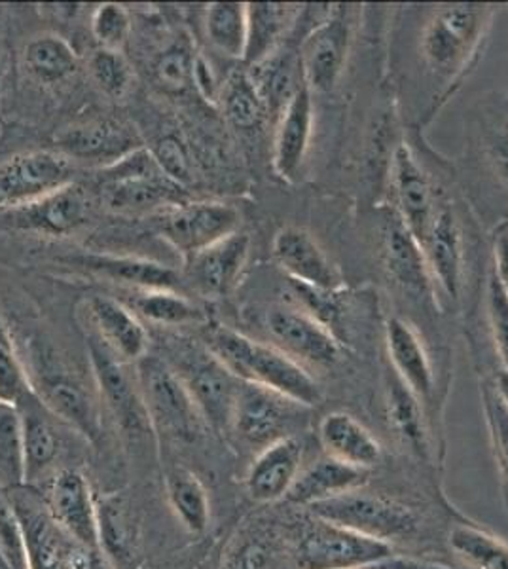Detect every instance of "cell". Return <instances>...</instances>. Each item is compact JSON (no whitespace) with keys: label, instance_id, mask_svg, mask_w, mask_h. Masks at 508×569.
Segmentation results:
<instances>
[{"label":"cell","instance_id":"obj_41","mask_svg":"<svg viewBox=\"0 0 508 569\" xmlns=\"http://www.w3.org/2000/svg\"><path fill=\"white\" fill-rule=\"evenodd\" d=\"M450 545L470 569H508V545L488 531L472 526H456Z\"/></svg>","mask_w":508,"mask_h":569},{"label":"cell","instance_id":"obj_44","mask_svg":"<svg viewBox=\"0 0 508 569\" xmlns=\"http://www.w3.org/2000/svg\"><path fill=\"white\" fill-rule=\"evenodd\" d=\"M0 558L10 569H29L26 531L7 490H0Z\"/></svg>","mask_w":508,"mask_h":569},{"label":"cell","instance_id":"obj_9","mask_svg":"<svg viewBox=\"0 0 508 569\" xmlns=\"http://www.w3.org/2000/svg\"><path fill=\"white\" fill-rule=\"evenodd\" d=\"M306 408L271 389L241 382L228 433L236 435L241 447L258 453L277 440L297 435Z\"/></svg>","mask_w":508,"mask_h":569},{"label":"cell","instance_id":"obj_12","mask_svg":"<svg viewBox=\"0 0 508 569\" xmlns=\"http://www.w3.org/2000/svg\"><path fill=\"white\" fill-rule=\"evenodd\" d=\"M392 552L391 545L313 517L298 539L297 569H365Z\"/></svg>","mask_w":508,"mask_h":569},{"label":"cell","instance_id":"obj_55","mask_svg":"<svg viewBox=\"0 0 508 569\" xmlns=\"http://www.w3.org/2000/svg\"><path fill=\"white\" fill-rule=\"evenodd\" d=\"M496 389L497 397L501 399L502 405L508 408V370H501L496 378Z\"/></svg>","mask_w":508,"mask_h":569},{"label":"cell","instance_id":"obj_39","mask_svg":"<svg viewBox=\"0 0 508 569\" xmlns=\"http://www.w3.org/2000/svg\"><path fill=\"white\" fill-rule=\"evenodd\" d=\"M206 31L220 53L243 61L247 46V4L243 2H215L206 12Z\"/></svg>","mask_w":508,"mask_h":569},{"label":"cell","instance_id":"obj_6","mask_svg":"<svg viewBox=\"0 0 508 569\" xmlns=\"http://www.w3.org/2000/svg\"><path fill=\"white\" fill-rule=\"evenodd\" d=\"M137 380L142 399L149 410L156 437L193 442L207 431L206 420L193 405L192 397L182 386L179 376L161 357L145 356L137 362Z\"/></svg>","mask_w":508,"mask_h":569},{"label":"cell","instance_id":"obj_35","mask_svg":"<svg viewBox=\"0 0 508 569\" xmlns=\"http://www.w3.org/2000/svg\"><path fill=\"white\" fill-rule=\"evenodd\" d=\"M219 101L226 118L241 130L258 128L268 114V107L249 69H233L226 77L225 84H220Z\"/></svg>","mask_w":508,"mask_h":569},{"label":"cell","instance_id":"obj_14","mask_svg":"<svg viewBox=\"0 0 508 569\" xmlns=\"http://www.w3.org/2000/svg\"><path fill=\"white\" fill-rule=\"evenodd\" d=\"M21 526L26 531L29 569H84L90 549L71 541L53 525L46 503L21 488L10 490Z\"/></svg>","mask_w":508,"mask_h":569},{"label":"cell","instance_id":"obj_28","mask_svg":"<svg viewBox=\"0 0 508 569\" xmlns=\"http://www.w3.org/2000/svg\"><path fill=\"white\" fill-rule=\"evenodd\" d=\"M322 450L332 460L370 471L381 460L380 442L348 412H332L319 423Z\"/></svg>","mask_w":508,"mask_h":569},{"label":"cell","instance_id":"obj_54","mask_svg":"<svg viewBox=\"0 0 508 569\" xmlns=\"http://www.w3.org/2000/svg\"><path fill=\"white\" fill-rule=\"evenodd\" d=\"M84 569H114V566L103 557L101 550H90L88 552V560H86Z\"/></svg>","mask_w":508,"mask_h":569},{"label":"cell","instance_id":"obj_48","mask_svg":"<svg viewBox=\"0 0 508 569\" xmlns=\"http://www.w3.org/2000/svg\"><path fill=\"white\" fill-rule=\"evenodd\" d=\"M156 162L160 163V168L163 169V173L177 182L182 184L190 179V162H188V154L182 142L175 137H166L163 141H160L158 149L152 150Z\"/></svg>","mask_w":508,"mask_h":569},{"label":"cell","instance_id":"obj_36","mask_svg":"<svg viewBox=\"0 0 508 569\" xmlns=\"http://www.w3.org/2000/svg\"><path fill=\"white\" fill-rule=\"evenodd\" d=\"M26 67L32 78L42 84H59L78 69V56L67 40L58 34H40L27 44Z\"/></svg>","mask_w":508,"mask_h":569},{"label":"cell","instance_id":"obj_34","mask_svg":"<svg viewBox=\"0 0 508 569\" xmlns=\"http://www.w3.org/2000/svg\"><path fill=\"white\" fill-rule=\"evenodd\" d=\"M169 507L185 530L200 536L211 522V503L206 486L196 472L175 466L166 475Z\"/></svg>","mask_w":508,"mask_h":569},{"label":"cell","instance_id":"obj_38","mask_svg":"<svg viewBox=\"0 0 508 569\" xmlns=\"http://www.w3.org/2000/svg\"><path fill=\"white\" fill-rule=\"evenodd\" d=\"M419 401L421 399L418 395L392 375L391 383L387 388L389 420L400 439L405 440V445L412 448L419 456H425L429 445H427V429H425L424 412Z\"/></svg>","mask_w":508,"mask_h":569},{"label":"cell","instance_id":"obj_46","mask_svg":"<svg viewBox=\"0 0 508 569\" xmlns=\"http://www.w3.org/2000/svg\"><path fill=\"white\" fill-rule=\"evenodd\" d=\"M193 66L196 56H192V50L185 42H177L156 61V78L166 90L180 93L193 84Z\"/></svg>","mask_w":508,"mask_h":569},{"label":"cell","instance_id":"obj_16","mask_svg":"<svg viewBox=\"0 0 508 569\" xmlns=\"http://www.w3.org/2000/svg\"><path fill=\"white\" fill-rule=\"evenodd\" d=\"M46 509L53 525L63 531L71 541L84 549H99V520H97V498L90 480L77 469H61L53 475Z\"/></svg>","mask_w":508,"mask_h":569},{"label":"cell","instance_id":"obj_25","mask_svg":"<svg viewBox=\"0 0 508 569\" xmlns=\"http://www.w3.org/2000/svg\"><path fill=\"white\" fill-rule=\"evenodd\" d=\"M421 247L431 272L432 283H437L446 297L457 300L464 287V232L450 206L446 203L440 206L437 217L432 220L431 230L427 233Z\"/></svg>","mask_w":508,"mask_h":569},{"label":"cell","instance_id":"obj_26","mask_svg":"<svg viewBox=\"0 0 508 569\" xmlns=\"http://www.w3.org/2000/svg\"><path fill=\"white\" fill-rule=\"evenodd\" d=\"M99 520V550L114 569H137L141 533L136 511L129 499L120 492L97 498Z\"/></svg>","mask_w":508,"mask_h":569},{"label":"cell","instance_id":"obj_47","mask_svg":"<svg viewBox=\"0 0 508 569\" xmlns=\"http://www.w3.org/2000/svg\"><path fill=\"white\" fill-rule=\"evenodd\" d=\"M488 318L497 356L508 370V295L491 272L488 281Z\"/></svg>","mask_w":508,"mask_h":569},{"label":"cell","instance_id":"obj_53","mask_svg":"<svg viewBox=\"0 0 508 569\" xmlns=\"http://www.w3.org/2000/svg\"><path fill=\"white\" fill-rule=\"evenodd\" d=\"M494 156H496L499 173L508 182V131L497 137L496 144H494Z\"/></svg>","mask_w":508,"mask_h":569},{"label":"cell","instance_id":"obj_31","mask_svg":"<svg viewBox=\"0 0 508 569\" xmlns=\"http://www.w3.org/2000/svg\"><path fill=\"white\" fill-rule=\"evenodd\" d=\"M384 259L389 276L405 291L425 295L431 291L432 278L425 259L424 247L406 228L399 214L387 222L384 236Z\"/></svg>","mask_w":508,"mask_h":569},{"label":"cell","instance_id":"obj_22","mask_svg":"<svg viewBox=\"0 0 508 569\" xmlns=\"http://www.w3.org/2000/svg\"><path fill=\"white\" fill-rule=\"evenodd\" d=\"M306 445L298 435L277 440L260 450L245 475V490L257 503L287 498L303 469Z\"/></svg>","mask_w":508,"mask_h":569},{"label":"cell","instance_id":"obj_30","mask_svg":"<svg viewBox=\"0 0 508 569\" xmlns=\"http://www.w3.org/2000/svg\"><path fill=\"white\" fill-rule=\"evenodd\" d=\"M368 479V471L341 463L325 456L316 463L303 467L295 486L290 488V503L313 507V505L340 498L343 493L360 490Z\"/></svg>","mask_w":508,"mask_h":569},{"label":"cell","instance_id":"obj_1","mask_svg":"<svg viewBox=\"0 0 508 569\" xmlns=\"http://www.w3.org/2000/svg\"><path fill=\"white\" fill-rule=\"evenodd\" d=\"M203 346L219 357L239 382L271 389L308 408L316 407L321 399V388L309 370L273 343L258 342L243 332L217 325L207 329Z\"/></svg>","mask_w":508,"mask_h":569},{"label":"cell","instance_id":"obj_40","mask_svg":"<svg viewBox=\"0 0 508 569\" xmlns=\"http://www.w3.org/2000/svg\"><path fill=\"white\" fill-rule=\"evenodd\" d=\"M131 311L137 318L147 319L150 323L166 325V327H180L200 321V308L193 305L190 298L173 291H139L131 298Z\"/></svg>","mask_w":508,"mask_h":569},{"label":"cell","instance_id":"obj_21","mask_svg":"<svg viewBox=\"0 0 508 569\" xmlns=\"http://www.w3.org/2000/svg\"><path fill=\"white\" fill-rule=\"evenodd\" d=\"M271 252L277 266L289 276L292 283L306 284L321 291L340 289V273L308 230L300 227L277 230Z\"/></svg>","mask_w":508,"mask_h":569},{"label":"cell","instance_id":"obj_8","mask_svg":"<svg viewBox=\"0 0 508 569\" xmlns=\"http://www.w3.org/2000/svg\"><path fill=\"white\" fill-rule=\"evenodd\" d=\"M238 209L225 201H179L156 213V230L185 262L239 232Z\"/></svg>","mask_w":508,"mask_h":569},{"label":"cell","instance_id":"obj_2","mask_svg":"<svg viewBox=\"0 0 508 569\" xmlns=\"http://www.w3.org/2000/svg\"><path fill=\"white\" fill-rule=\"evenodd\" d=\"M23 365L32 393L59 421L90 442L101 439L103 423L99 402L77 370H72L56 350L42 342H31Z\"/></svg>","mask_w":508,"mask_h":569},{"label":"cell","instance_id":"obj_42","mask_svg":"<svg viewBox=\"0 0 508 569\" xmlns=\"http://www.w3.org/2000/svg\"><path fill=\"white\" fill-rule=\"evenodd\" d=\"M31 393L26 365L16 351L7 323L0 319V401L18 407Z\"/></svg>","mask_w":508,"mask_h":569},{"label":"cell","instance_id":"obj_43","mask_svg":"<svg viewBox=\"0 0 508 569\" xmlns=\"http://www.w3.org/2000/svg\"><path fill=\"white\" fill-rule=\"evenodd\" d=\"M90 72L99 90L109 98L122 99L133 82V71L128 59L123 58L122 52L114 50L97 48L96 52L91 53Z\"/></svg>","mask_w":508,"mask_h":569},{"label":"cell","instance_id":"obj_50","mask_svg":"<svg viewBox=\"0 0 508 569\" xmlns=\"http://www.w3.org/2000/svg\"><path fill=\"white\" fill-rule=\"evenodd\" d=\"M494 276L508 295V222L494 233Z\"/></svg>","mask_w":508,"mask_h":569},{"label":"cell","instance_id":"obj_29","mask_svg":"<svg viewBox=\"0 0 508 569\" xmlns=\"http://www.w3.org/2000/svg\"><path fill=\"white\" fill-rule=\"evenodd\" d=\"M386 342L395 376L419 399H427L435 388V372L418 330L405 319L391 318L387 321Z\"/></svg>","mask_w":508,"mask_h":569},{"label":"cell","instance_id":"obj_51","mask_svg":"<svg viewBox=\"0 0 508 569\" xmlns=\"http://www.w3.org/2000/svg\"><path fill=\"white\" fill-rule=\"evenodd\" d=\"M365 569H450L442 563L429 562V560H421V558L402 557V555H395L389 552L387 557L376 560Z\"/></svg>","mask_w":508,"mask_h":569},{"label":"cell","instance_id":"obj_19","mask_svg":"<svg viewBox=\"0 0 508 569\" xmlns=\"http://www.w3.org/2000/svg\"><path fill=\"white\" fill-rule=\"evenodd\" d=\"M316 126V104L308 86H298L279 114L271 163L279 179L297 182L302 173Z\"/></svg>","mask_w":508,"mask_h":569},{"label":"cell","instance_id":"obj_18","mask_svg":"<svg viewBox=\"0 0 508 569\" xmlns=\"http://www.w3.org/2000/svg\"><path fill=\"white\" fill-rule=\"evenodd\" d=\"M58 141L67 158L101 169L109 168L142 147L141 137L131 126L112 118L77 123L64 130Z\"/></svg>","mask_w":508,"mask_h":569},{"label":"cell","instance_id":"obj_7","mask_svg":"<svg viewBox=\"0 0 508 569\" xmlns=\"http://www.w3.org/2000/svg\"><path fill=\"white\" fill-rule=\"evenodd\" d=\"M90 362L99 397L131 445L156 440L155 427L142 399L137 375L129 372L128 362L120 361L99 338L90 332Z\"/></svg>","mask_w":508,"mask_h":569},{"label":"cell","instance_id":"obj_37","mask_svg":"<svg viewBox=\"0 0 508 569\" xmlns=\"http://www.w3.org/2000/svg\"><path fill=\"white\" fill-rule=\"evenodd\" d=\"M26 486V450L20 408L0 401V490Z\"/></svg>","mask_w":508,"mask_h":569},{"label":"cell","instance_id":"obj_20","mask_svg":"<svg viewBox=\"0 0 508 569\" xmlns=\"http://www.w3.org/2000/svg\"><path fill=\"white\" fill-rule=\"evenodd\" d=\"M392 187L397 214L414 238L424 243L442 203H438L431 179L419 166L408 144H400L392 158Z\"/></svg>","mask_w":508,"mask_h":569},{"label":"cell","instance_id":"obj_32","mask_svg":"<svg viewBox=\"0 0 508 569\" xmlns=\"http://www.w3.org/2000/svg\"><path fill=\"white\" fill-rule=\"evenodd\" d=\"M302 7L279 2L247 4V46L243 63L260 66L279 50L290 27L295 26Z\"/></svg>","mask_w":508,"mask_h":569},{"label":"cell","instance_id":"obj_49","mask_svg":"<svg viewBox=\"0 0 508 569\" xmlns=\"http://www.w3.org/2000/svg\"><path fill=\"white\" fill-rule=\"evenodd\" d=\"M484 402L497 452L499 458L508 463V408L502 405L494 388L484 391Z\"/></svg>","mask_w":508,"mask_h":569},{"label":"cell","instance_id":"obj_11","mask_svg":"<svg viewBox=\"0 0 508 569\" xmlns=\"http://www.w3.org/2000/svg\"><path fill=\"white\" fill-rule=\"evenodd\" d=\"M74 182L71 158L56 150H29L0 162V213L26 208Z\"/></svg>","mask_w":508,"mask_h":569},{"label":"cell","instance_id":"obj_33","mask_svg":"<svg viewBox=\"0 0 508 569\" xmlns=\"http://www.w3.org/2000/svg\"><path fill=\"white\" fill-rule=\"evenodd\" d=\"M23 421V450H26V485L40 479L52 469L59 456V435L53 426L56 416L34 397L27 395L18 405Z\"/></svg>","mask_w":508,"mask_h":569},{"label":"cell","instance_id":"obj_23","mask_svg":"<svg viewBox=\"0 0 508 569\" xmlns=\"http://www.w3.org/2000/svg\"><path fill=\"white\" fill-rule=\"evenodd\" d=\"M88 319L101 342L123 362H139L149 351V332L131 308L117 298L96 295L88 300Z\"/></svg>","mask_w":508,"mask_h":569},{"label":"cell","instance_id":"obj_27","mask_svg":"<svg viewBox=\"0 0 508 569\" xmlns=\"http://www.w3.org/2000/svg\"><path fill=\"white\" fill-rule=\"evenodd\" d=\"M71 262L114 283L133 287L137 291H161V289L177 291V284L180 283L179 276L169 266L141 259V257L90 252V254L72 257Z\"/></svg>","mask_w":508,"mask_h":569},{"label":"cell","instance_id":"obj_45","mask_svg":"<svg viewBox=\"0 0 508 569\" xmlns=\"http://www.w3.org/2000/svg\"><path fill=\"white\" fill-rule=\"evenodd\" d=\"M91 34L99 48L120 52L131 34V16L122 4L104 2L91 16Z\"/></svg>","mask_w":508,"mask_h":569},{"label":"cell","instance_id":"obj_52","mask_svg":"<svg viewBox=\"0 0 508 569\" xmlns=\"http://www.w3.org/2000/svg\"><path fill=\"white\" fill-rule=\"evenodd\" d=\"M271 560L268 557V549L262 543L245 545L239 557L233 560L230 569H266Z\"/></svg>","mask_w":508,"mask_h":569},{"label":"cell","instance_id":"obj_24","mask_svg":"<svg viewBox=\"0 0 508 569\" xmlns=\"http://www.w3.org/2000/svg\"><path fill=\"white\" fill-rule=\"evenodd\" d=\"M251 251V238L236 232L188 260V278L207 298L226 297L238 287Z\"/></svg>","mask_w":508,"mask_h":569},{"label":"cell","instance_id":"obj_17","mask_svg":"<svg viewBox=\"0 0 508 569\" xmlns=\"http://www.w3.org/2000/svg\"><path fill=\"white\" fill-rule=\"evenodd\" d=\"M93 203L84 188L72 182L56 194L29 203L26 208L0 213L7 224L27 232L61 238L77 232L90 220Z\"/></svg>","mask_w":508,"mask_h":569},{"label":"cell","instance_id":"obj_13","mask_svg":"<svg viewBox=\"0 0 508 569\" xmlns=\"http://www.w3.org/2000/svg\"><path fill=\"white\" fill-rule=\"evenodd\" d=\"M353 7H332L306 37L300 52L302 82L313 93L332 91L346 71L353 40Z\"/></svg>","mask_w":508,"mask_h":569},{"label":"cell","instance_id":"obj_10","mask_svg":"<svg viewBox=\"0 0 508 569\" xmlns=\"http://www.w3.org/2000/svg\"><path fill=\"white\" fill-rule=\"evenodd\" d=\"M309 511L316 518L389 545L392 539L412 536L418 526L414 512L406 505L360 490L313 505Z\"/></svg>","mask_w":508,"mask_h":569},{"label":"cell","instance_id":"obj_15","mask_svg":"<svg viewBox=\"0 0 508 569\" xmlns=\"http://www.w3.org/2000/svg\"><path fill=\"white\" fill-rule=\"evenodd\" d=\"M273 346L302 367H332L343 348L335 330L300 308H273L266 319Z\"/></svg>","mask_w":508,"mask_h":569},{"label":"cell","instance_id":"obj_4","mask_svg":"<svg viewBox=\"0 0 508 569\" xmlns=\"http://www.w3.org/2000/svg\"><path fill=\"white\" fill-rule=\"evenodd\" d=\"M166 359L192 397L207 427L228 433L241 382L203 343H173Z\"/></svg>","mask_w":508,"mask_h":569},{"label":"cell","instance_id":"obj_5","mask_svg":"<svg viewBox=\"0 0 508 569\" xmlns=\"http://www.w3.org/2000/svg\"><path fill=\"white\" fill-rule=\"evenodd\" d=\"M99 187L107 208L117 213H158L187 200L180 192V184L163 173L152 150L145 147L101 169Z\"/></svg>","mask_w":508,"mask_h":569},{"label":"cell","instance_id":"obj_3","mask_svg":"<svg viewBox=\"0 0 508 569\" xmlns=\"http://www.w3.org/2000/svg\"><path fill=\"white\" fill-rule=\"evenodd\" d=\"M494 8L446 4L432 13L421 33V58L432 74L446 80L464 74L488 33Z\"/></svg>","mask_w":508,"mask_h":569}]
</instances>
